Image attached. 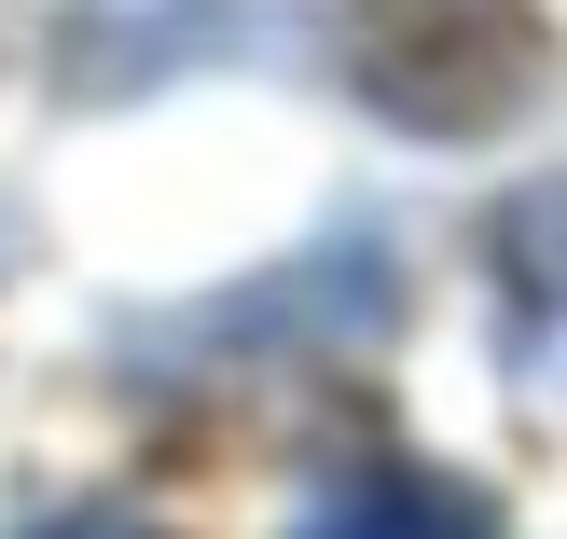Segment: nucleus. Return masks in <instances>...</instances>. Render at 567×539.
I'll list each match as a JSON object with an SVG mask.
<instances>
[{"label": "nucleus", "mask_w": 567, "mask_h": 539, "mask_svg": "<svg viewBox=\"0 0 567 539\" xmlns=\"http://www.w3.org/2000/svg\"><path fill=\"white\" fill-rule=\"evenodd\" d=\"M305 539H498V526L457 485H430V470H360V485H332L305 512Z\"/></svg>", "instance_id": "1"}, {"label": "nucleus", "mask_w": 567, "mask_h": 539, "mask_svg": "<svg viewBox=\"0 0 567 539\" xmlns=\"http://www.w3.org/2000/svg\"><path fill=\"white\" fill-rule=\"evenodd\" d=\"M55 539H138V526H55Z\"/></svg>", "instance_id": "2"}]
</instances>
